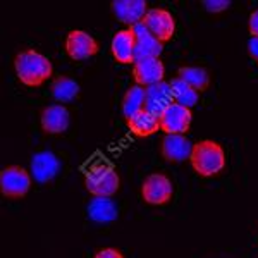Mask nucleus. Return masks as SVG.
Returning a JSON list of instances; mask_svg holds the SVG:
<instances>
[{
    "label": "nucleus",
    "instance_id": "f257e3e1",
    "mask_svg": "<svg viewBox=\"0 0 258 258\" xmlns=\"http://www.w3.org/2000/svg\"><path fill=\"white\" fill-rule=\"evenodd\" d=\"M14 71L18 80L24 86L36 88L52 78L53 66L48 57H45L38 50L26 48L14 57Z\"/></svg>",
    "mask_w": 258,
    "mask_h": 258
},
{
    "label": "nucleus",
    "instance_id": "f03ea898",
    "mask_svg": "<svg viewBox=\"0 0 258 258\" xmlns=\"http://www.w3.org/2000/svg\"><path fill=\"white\" fill-rule=\"evenodd\" d=\"M189 164L202 177L219 176L226 169V152L222 145L214 140H202L193 143Z\"/></svg>",
    "mask_w": 258,
    "mask_h": 258
},
{
    "label": "nucleus",
    "instance_id": "7ed1b4c3",
    "mask_svg": "<svg viewBox=\"0 0 258 258\" xmlns=\"http://www.w3.org/2000/svg\"><path fill=\"white\" fill-rule=\"evenodd\" d=\"M85 188L91 197L112 198L120 188V177L117 170L107 162H95L85 174Z\"/></svg>",
    "mask_w": 258,
    "mask_h": 258
},
{
    "label": "nucleus",
    "instance_id": "20e7f679",
    "mask_svg": "<svg viewBox=\"0 0 258 258\" xmlns=\"http://www.w3.org/2000/svg\"><path fill=\"white\" fill-rule=\"evenodd\" d=\"M31 174L21 165H9L0 172V193L9 200L24 198L31 189Z\"/></svg>",
    "mask_w": 258,
    "mask_h": 258
},
{
    "label": "nucleus",
    "instance_id": "39448f33",
    "mask_svg": "<svg viewBox=\"0 0 258 258\" xmlns=\"http://www.w3.org/2000/svg\"><path fill=\"white\" fill-rule=\"evenodd\" d=\"M174 197V184L164 172H153L141 184V198L152 207H162Z\"/></svg>",
    "mask_w": 258,
    "mask_h": 258
},
{
    "label": "nucleus",
    "instance_id": "423d86ee",
    "mask_svg": "<svg viewBox=\"0 0 258 258\" xmlns=\"http://www.w3.org/2000/svg\"><path fill=\"white\" fill-rule=\"evenodd\" d=\"M64 48L69 59L80 62V60H88L91 57L97 55L100 52V43L90 33L83 30H73L66 36Z\"/></svg>",
    "mask_w": 258,
    "mask_h": 258
},
{
    "label": "nucleus",
    "instance_id": "0eeeda50",
    "mask_svg": "<svg viewBox=\"0 0 258 258\" xmlns=\"http://www.w3.org/2000/svg\"><path fill=\"white\" fill-rule=\"evenodd\" d=\"M143 24L162 45L169 43L176 35V19L170 14V11L164 9V7L148 9L147 16L143 19Z\"/></svg>",
    "mask_w": 258,
    "mask_h": 258
},
{
    "label": "nucleus",
    "instance_id": "6e6552de",
    "mask_svg": "<svg viewBox=\"0 0 258 258\" xmlns=\"http://www.w3.org/2000/svg\"><path fill=\"white\" fill-rule=\"evenodd\" d=\"M193 122V110L172 103L160 115V129L165 135H186Z\"/></svg>",
    "mask_w": 258,
    "mask_h": 258
},
{
    "label": "nucleus",
    "instance_id": "1a4fd4ad",
    "mask_svg": "<svg viewBox=\"0 0 258 258\" xmlns=\"http://www.w3.org/2000/svg\"><path fill=\"white\" fill-rule=\"evenodd\" d=\"M60 170V160L52 152H38L31 157L30 162V174L33 181L38 184H47L57 177Z\"/></svg>",
    "mask_w": 258,
    "mask_h": 258
},
{
    "label": "nucleus",
    "instance_id": "9d476101",
    "mask_svg": "<svg viewBox=\"0 0 258 258\" xmlns=\"http://www.w3.org/2000/svg\"><path fill=\"white\" fill-rule=\"evenodd\" d=\"M193 143L186 135H165L160 141V153L169 164H181L189 160Z\"/></svg>",
    "mask_w": 258,
    "mask_h": 258
},
{
    "label": "nucleus",
    "instance_id": "9b49d317",
    "mask_svg": "<svg viewBox=\"0 0 258 258\" xmlns=\"http://www.w3.org/2000/svg\"><path fill=\"white\" fill-rule=\"evenodd\" d=\"M133 33H135L136 48H135V62L143 59H160L162 52H164V45L160 43L148 28L143 23L131 26Z\"/></svg>",
    "mask_w": 258,
    "mask_h": 258
},
{
    "label": "nucleus",
    "instance_id": "f8f14e48",
    "mask_svg": "<svg viewBox=\"0 0 258 258\" xmlns=\"http://www.w3.org/2000/svg\"><path fill=\"white\" fill-rule=\"evenodd\" d=\"M131 74L135 85L148 88L152 85L165 81V66L160 59H143L133 64Z\"/></svg>",
    "mask_w": 258,
    "mask_h": 258
},
{
    "label": "nucleus",
    "instance_id": "ddd939ff",
    "mask_svg": "<svg viewBox=\"0 0 258 258\" xmlns=\"http://www.w3.org/2000/svg\"><path fill=\"white\" fill-rule=\"evenodd\" d=\"M110 11L115 19L131 28L143 23L148 12V4L145 0H114L110 4Z\"/></svg>",
    "mask_w": 258,
    "mask_h": 258
},
{
    "label": "nucleus",
    "instance_id": "4468645a",
    "mask_svg": "<svg viewBox=\"0 0 258 258\" xmlns=\"http://www.w3.org/2000/svg\"><path fill=\"white\" fill-rule=\"evenodd\" d=\"M71 114L62 103L47 105L40 114V126L47 135H62L69 129Z\"/></svg>",
    "mask_w": 258,
    "mask_h": 258
},
{
    "label": "nucleus",
    "instance_id": "2eb2a0df",
    "mask_svg": "<svg viewBox=\"0 0 258 258\" xmlns=\"http://www.w3.org/2000/svg\"><path fill=\"white\" fill-rule=\"evenodd\" d=\"M145 90H147V97H145V110L150 112V114H153V115H157V117H160V115L167 110V107H170L174 103L169 81L157 83V85H152Z\"/></svg>",
    "mask_w": 258,
    "mask_h": 258
},
{
    "label": "nucleus",
    "instance_id": "dca6fc26",
    "mask_svg": "<svg viewBox=\"0 0 258 258\" xmlns=\"http://www.w3.org/2000/svg\"><path fill=\"white\" fill-rule=\"evenodd\" d=\"M135 48H136V40L131 28L119 30L110 41L112 57L119 64H135Z\"/></svg>",
    "mask_w": 258,
    "mask_h": 258
},
{
    "label": "nucleus",
    "instance_id": "f3484780",
    "mask_svg": "<svg viewBox=\"0 0 258 258\" xmlns=\"http://www.w3.org/2000/svg\"><path fill=\"white\" fill-rule=\"evenodd\" d=\"M86 214L97 224H110L117 219V205L109 197H91Z\"/></svg>",
    "mask_w": 258,
    "mask_h": 258
},
{
    "label": "nucleus",
    "instance_id": "a211bd4d",
    "mask_svg": "<svg viewBox=\"0 0 258 258\" xmlns=\"http://www.w3.org/2000/svg\"><path fill=\"white\" fill-rule=\"evenodd\" d=\"M126 126L133 136L136 138H148L160 131V117L150 114L147 110H141L140 114L126 119Z\"/></svg>",
    "mask_w": 258,
    "mask_h": 258
},
{
    "label": "nucleus",
    "instance_id": "6ab92c4d",
    "mask_svg": "<svg viewBox=\"0 0 258 258\" xmlns=\"http://www.w3.org/2000/svg\"><path fill=\"white\" fill-rule=\"evenodd\" d=\"M177 78L182 80L186 85H189L193 90H197L198 93L209 90L210 86V73L202 66H181L177 69Z\"/></svg>",
    "mask_w": 258,
    "mask_h": 258
},
{
    "label": "nucleus",
    "instance_id": "aec40b11",
    "mask_svg": "<svg viewBox=\"0 0 258 258\" xmlns=\"http://www.w3.org/2000/svg\"><path fill=\"white\" fill-rule=\"evenodd\" d=\"M50 93L59 103H71L80 97V85L76 80L69 76H57L52 80V86H50Z\"/></svg>",
    "mask_w": 258,
    "mask_h": 258
},
{
    "label": "nucleus",
    "instance_id": "412c9836",
    "mask_svg": "<svg viewBox=\"0 0 258 258\" xmlns=\"http://www.w3.org/2000/svg\"><path fill=\"white\" fill-rule=\"evenodd\" d=\"M145 97H147V90L143 86L138 85L129 86L122 97V103H120L124 119H131L133 115L145 110Z\"/></svg>",
    "mask_w": 258,
    "mask_h": 258
},
{
    "label": "nucleus",
    "instance_id": "4be33fe9",
    "mask_svg": "<svg viewBox=\"0 0 258 258\" xmlns=\"http://www.w3.org/2000/svg\"><path fill=\"white\" fill-rule=\"evenodd\" d=\"M169 85H170V91H172L174 103H179V105H182V107H188V109H193V107L200 102L198 91L191 88L189 85H186L182 80H179L177 76L174 78V80H170Z\"/></svg>",
    "mask_w": 258,
    "mask_h": 258
},
{
    "label": "nucleus",
    "instance_id": "5701e85b",
    "mask_svg": "<svg viewBox=\"0 0 258 258\" xmlns=\"http://www.w3.org/2000/svg\"><path fill=\"white\" fill-rule=\"evenodd\" d=\"M203 7L210 14H220V12L227 11L231 7V0H205Z\"/></svg>",
    "mask_w": 258,
    "mask_h": 258
},
{
    "label": "nucleus",
    "instance_id": "b1692460",
    "mask_svg": "<svg viewBox=\"0 0 258 258\" xmlns=\"http://www.w3.org/2000/svg\"><path fill=\"white\" fill-rule=\"evenodd\" d=\"M93 258H124V253L117 248H102L95 253Z\"/></svg>",
    "mask_w": 258,
    "mask_h": 258
},
{
    "label": "nucleus",
    "instance_id": "393cba45",
    "mask_svg": "<svg viewBox=\"0 0 258 258\" xmlns=\"http://www.w3.org/2000/svg\"><path fill=\"white\" fill-rule=\"evenodd\" d=\"M248 30H249V35L258 38V9L253 11L249 14V19H248Z\"/></svg>",
    "mask_w": 258,
    "mask_h": 258
},
{
    "label": "nucleus",
    "instance_id": "a878e982",
    "mask_svg": "<svg viewBox=\"0 0 258 258\" xmlns=\"http://www.w3.org/2000/svg\"><path fill=\"white\" fill-rule=\"evenodd\" d=\"M248 53L258 64V38H255V36H251V38L248 40Z\"/></svg>",
    "mask_w": 258,
    "mask_h": 258
}]
</instances>
